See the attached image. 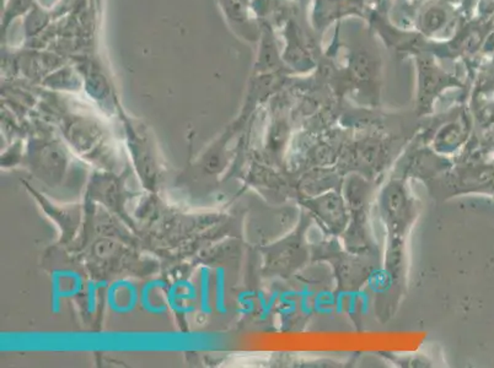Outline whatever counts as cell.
Listing matches in <instances>:
<instances>
[{
    "mask_svg": "<svg viewBox=\"0 0 494 368\" xmlns=\"http://www.w3.org/2000/svg\"><path fill=\"white\" fill-rule=\"evenodd\" d=\"M166 284L164 281H151L141 289V307L151 314H161L167 309L169 304V292L166 294Z\"/></svg>",
    "mask_w": 494,
    "mask_h": 368,
    "instance_id": "obj_2",
    "label": "cell"
},
{
    "mask_svg": "<svg viewBox=\"0 0 494 368\" xmlns=\"http://www.w3.org/2000/svg\"><path fill=\"white\" fill-rule=\"evenodd\" d=\"M209 274L207 269H203L202 276H201V285H199V302H201V311L203 313L212 312L211 304H209Z\"/></svg>",
    "mask_w": 494,
    "mask_h": 368,
    "instance_id": "obj_4",
    "label": "cell"
},
{
    "mask_svg": "<svg viewBox=\"0 0 494 368\" xmlns=\"http://www.w3.org/2000/svg\"><path fill=\"white\" fill-rule=\"evenodd\" d=\"M167 292H169V306L180 313L189 312L182 304L184 301H193L197 299V291L189 281H177L170 287Z\"/></svg>",
    "mask_w": 494,
    "mask_h": 368,
    "instance_id": "obj_3",
    "label": "cell"
},
{
    "mask_svg": "<svg viewBox=\"0 0 494 368\" xmlns=\"http://www.w3.org/2000/svg\"><path fill=\"white\" fill-rule=\"evenodd\" d=\"M224 281H223V274L221 271H217V283H216V308L219 313L225 312V304H224Z\"/></svg>",
    "mask_w": 494,
    "mask_h": 368,
    "instance_id": "obj_5",
    "label": "cell"
},
{
    "mask_svg": "<svg viewBox=\"0 0 494 368\" xmlns=\"http://www.w3.org/2000/svg\"><path fill=\"white\" fill-rule=\"evenodd\" d=\"M138 299L137 287L128 281H117L111 285L107 291V306L113 312L121 314L132 312L137 306Z\"/></svg>",
    "mask_w": 494,
    "mask_h": 368,
    "instance_id": "obj_1",
    "label": "cell"
}]
</instances>
